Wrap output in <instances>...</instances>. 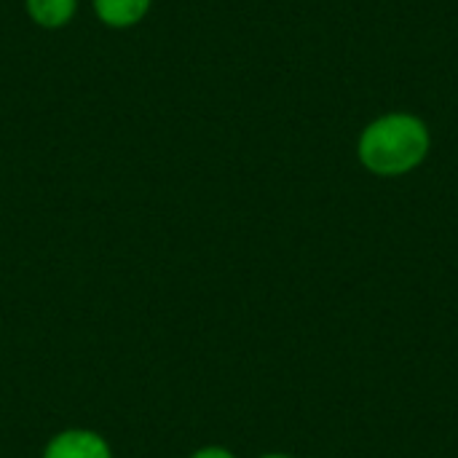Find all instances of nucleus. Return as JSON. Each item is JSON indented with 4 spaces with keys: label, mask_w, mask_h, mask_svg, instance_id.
<instances>
[{
    "label": "nucleus",
    "mask_w": 458,
    "mask_h": 458,
    "mask_svg": "<svg viewBox=\"0 0 458 458\" xmlns=\"http://www.w3.org/2000/svg\"><path fill=\"white\" fill-rule=\"evenodd\" d=\"M153 0H91V11L107 30H131L148 19Z\"/></svg>",
    "instance_id": "7ed1b4c3"
},
{
    "label": "nucleus",
    "mask_w": 458,
    "mask_h": 458,
    "mask_svg": "<svg viewBox=\"0 0 458 458\" xmlns=\"http://www.w3.org/2000/svg\"><path fill=\"white\" fill-rule=\"evenodd\" d=\"M432 148V131L416 113H384L357 140L360 164L376 177H403L419 169Z\"/></svg>",
    "instance_id": "f257e3e1"
},
{
    "label": "nucleus",
    "mask_w": 458,
    "mask_h": 458,
    "mask_svg": "<svg viewBox=\"0 0 458 458\" xmlns=\"http://www.w3.org/2000/svg\"><path fill=\"white\" fill-rule=\"evenodd\" d=\"M188 458H236L228 448H223V445H207V448H199V451H193Z\"/></svg>",
    "instance_id": "39448f33"
},
{
    "label": "nucleus",
    "mask_w": 458,
    "mask_h": 458,
    "mask_svg": "<svg viewBox=\"0 0 458 458\" xmlns=\"http://www.w3.org/2000/svg\"><path fill=\"white\" fill-rule=\"evenodd\" d=\"M40 458H113L110 443L94 429H62L56 432Z\"/></svg>",
    "instance_id": "f03ea898"
},
{
    "label": "nucleus",
    "mask_w": 458,
    "mask_h": 458,
    "mask_svg": "<svg viewBox=\"0 0 458 458\" xmlns=\"http://www.w3.org/2000/svg\"><path fill=\"white\" fill-rule=\"evenodd\" d=\"M30 21L40 30H62L78 13V0H24Z\"/></svg>",
    "instance_id": "20e7f679"
},
{
    "label": "nucleus",
    "mask_w": 458,
    "mask_h": 458,
    "mask_svg": "<svg viewBox=\"0 0 458 458\" xmlns=\"http://www.w3.org/2000/svg\"><path fill=\"white\" fill-rule=\"evenodd\" d=\"M260 458H293V456H287V454H266V456H260Z\"/></svg>",
    "instance_id": "423d86ee"
}]
</instances>
